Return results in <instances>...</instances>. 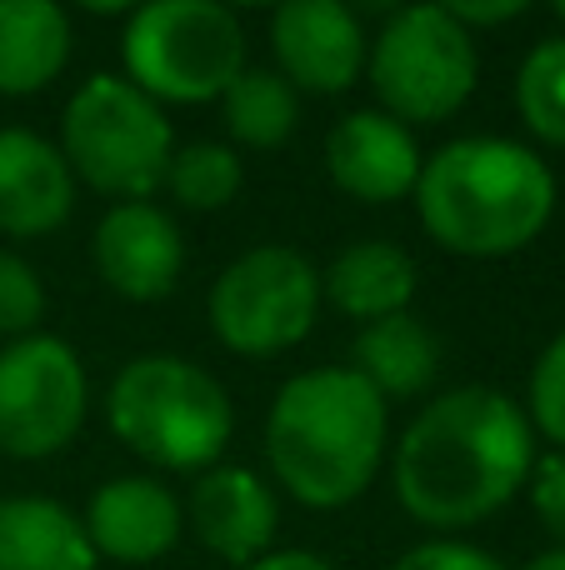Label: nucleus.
<instances>
[{
	"label": "nucleus",
	"instance_id": "39448f33",
	"mask_svg": "<svg viewBox=\"0 0 565 570\" xmlns=\"http://www.w3.org/2000/svg\"><path fill=\"white\" fill-rule=\"evenodd\" d=\"M66 166L90 190L116 196L120 206L146 200L166 186L170 126L150 96L120 76H90L66 106Z\"/></svg>",
	"mask_w": 565,
	"mask_h": 570
},
{
	"label": "nucleus",
	"instance_id": "7ed1b4c3",
	"mask_svg": "<svg viewBox=\"0 0 565 570\" xmlns=\"http://www.w3.org/2000/svg\"><path fill=\"white\" fill-rule=\"evenodd\" d=\"M386 451V401L356 371H306L280 385L266 421L270 471L300 505L336 511L370 485Z\"/></svg>",
	"mask_w": 565,
	"mask_h": 570
},
{
	"label": "nucleus",
	"instance_id": "f3484780",
	"mask_svg": "<svg viewBox=\"0 0 565 570\" xmlns=\"http://www.w3.org/2000/svg\"><path fill=\"white\" fill-rule=\"evenodd\" d=\"M0 570H96L86 525L56 501H0Z\"/></svg>",
	"mask_w": 565,
	"mask_h": 570
},
{
	"label": "nucleus",
	"instance_id": "6ab92c4d",
	"mask_svg": "<svg viewBox=\"0 0 565 570\" xmlns=\"http://www.w3.org/2000/svg\"><path fill=\"white\" fill-rule=\"evenodd\" d=\"M326 295L336 301V311L356 315V321H386V315L406 311L416 295V266L390 240H360V246L340 250L336 266L326 271Z\"/></svg>",
	"mask_w": 565,
	"mask_h": 570
},
{
	"label": "nucleus",
	"instance_id": "20e7f679",
	"mask_svg": "<svg viewBox=\"0 0 565 570\" xmlns=\"http://www.w3.org/2000/svg\"><path fill=\"white\" fill-rule=\"evenodd\" d=\"M110 431L166 471H200L230 441V401L216 375L176 355H140L110 385Z\"/></svg>",
	"mask_w": 565,
	"mask_h": 570
},
{
	"label": "nucleus",
	"instance_id": "bb28decb",
	"mask_svg": "<svg viewBox=\"0 0 565 570\" xmlns=\"http://www.w3.org/2000/svg\"><path fill=\"white\" fill-rule=\"evenodd\" d=\"M521 10H526L521 0H500V6H446V16L466 30V26H496V20H511Z\"/></svg>",
	"mask_w": 565,
	"mask_h": 570
},
{
	"label": "nucleus",
	"instance_id": "aec40b11",
	"mask_svg": "<svg viewBox=\"0 0 565 570\" xmlns=\"http://www.w3.org/2000/svg\"><path fill=\"white\" fill-rule=\"evenodd\" d=\"M300 106H296V90H290L286 76L276 70H240L226 90V126L240 146H256L270 150L296 130Z\"/></svg>",
	"mask_w": 565,
	"mask_h": 570
},
{
	"label": "nucleus",
	"instance_id": "c756f323",
	"mask_svg": "<svg viewBox=\"0 0 565 570\" xmlns=\"http://www.w3.org/2000/svg\"><path fill=\"white\" fill-rule=\"evenodd\" d=\"M556 16H561V26H565V0H561V6H556Z\"/></svg>",
	"mask_w": 565,
	"mask_h": 570
},
{
	"label": "nucleus",
	"instance_id": "dca6fc26",
	"mask_svg": "<svg viewBox=\"0 0 565 570\" xmlns=\"http://www.w3.org/2000/svg\"><path fill=\"white\" fill-rule=\"evenodd\" d=\"M70 20L50 0H0V96H36L66 70Z\"/></svg>",
	"mask_w": 565,
	"mask_h": 570
},
{
	"label": "nucleus",
	"instance_id": "0eeeda50",
	"mask_svg": "<svg viewBox=\"0 0 565 570\" xmlns=\"http://www.w3.org/2000/svg\"><path fill=\"white\" fill-rule=\"evenodd\" d=\"M370 86L400 126L446 120L476 90V40L446 16V6H410L376 36Z\"/></svg>",
	"mask_w": 565,
	"mask_h": 570
},
{
	"label": "nucleus",
	"instance_id": "393cba45",
	"mask_svg": "<svg viewBox=\"0 0 565 570\" xmlns=\"http://www.w3.org/2000/svg\"><path fill=\"white\" fill-rule=\"evenodd\" d=\"M390 570H500V561H490L476 546H456V541H430L406 551Z\"/></svg>",
	"mask_w": 565,
	"mask_h": 570
},
{
	"label": "nucleus",
	"instance_id": "a211bd4d",
	"mask_svg": "<svg viewBox=\"0 0 565 570\" xmlns=\"http://www.w3.org/2000/svg\"><path fill=\"white\" fill-rule=\"evenodd\" d=\"M350 371L370 385V391L386 401V395H420L436 381V335L416 321V315H386V321H370L366 331L350 345Z\"/></svg>",
	"mask_w": 565,
	"mask_h": 570
},
{
	"label": "nucleus",
	"instance_id": "412c9836",
	"mask_svg": "<svg viewBox=\"0 0 565 570\" xmlns=\"http://www.w3.org/2000/svg\"><path fill=\"white\" fill-rule=\"evenodd\" d=\"M166 186L186 210H220L240 190V160L236 150L200 140V146H186L180 156H170Z\"/></svg>",
	"mask_w": 565,
	"mask_h": 570
},
{
	"label": "nucleus",
	"instance_id": "b1692460",
	"mask_svg": "<svg viewBox=\"0 0 565 570\" xmlns=\"http://www.w3.org/2000/svg\"><path fill=\"white\" fill-rule=\"evenodd\" d=\"M531 415L551 441L565 445V335L546 345V355L531 371Z\"/></svg>",
	"mask_w": 565,
	"mask_h": 570
},
{
	"label": "nucleus",
	"instance_id": "a878e982",
	"mask_svg": "<svg viewBox=\"0 0 565 570\" xmlns=\"http://www.w3.org/2000/svg\"><path fill=\"white\" fill-rule=\"evenodd\" d=\"M536 511L541 521H546L551 535H561L565 541V455H546L536 471Z\"/></svg>",
	"mask_w": 565,
	"mask_h": 570
},
{
	"label": "nucleus",
	"instance_id": "c85d7f7f",
	"mask_svg": "<svg viewBox=\"0 0 565 570\" xmlns=\"http://www.w3.org/2000/svg\"><path fill=\"white\" fill-rule=\"evenodd\" d=\"M526 570H565V551H546V556H536Z\"/></svg>",
	"mask_w": 565,
	"mask_h": 570
},
{
	"label": "nucleus",
	"instance_id": "1a4fd4ad",
	"mask_svg": "<svg viewBox=\"0 0 565 570\" xmlns=\"http://www.w3.org/2000/svg\"><path fill=\"white\" fill-rule=\"evenodd\" d=\"M86 421V365L56 335H26L0 351V451L40 461L76 441Z\"/></svg>",
	"mask_w": 565,
	"mask_h": 570
},
{
	"label": "nucleus",
	"instance_id": "f03ea898",
	"mask_svg": "<svg viewBox=\"0 0 565 570\" xmlns=\"http://www.w3.org/2000/svg\"><path fill=\"white\" fill-rule=\"evenodd\" d=\"M420 226L456 256H511L546 230L556 176L536 150L496 136H470L420 160Z\"/></svg>",
	"mask_w": 565,
	"mask_h": 570
},
{
	"label": "nucleus",
	"instance_id": "f8f14e48",
	"mask_svg": "<svg viewBox=\"0 0 565 570\" xmlns=\"http://www.w3.org/2000/svg\"><path fill=\"white\" fill-rule=\"evenodd\" d=\"M326 166L346 196L386 206L416 190L420 180V150L416 136L386 110H356L346 116L326 140Z\"/></svg>",
	"mask_w": 565,
	"mask_h": 570
},
{
	"label": "nucleus",
	"instance_id": "4468645a",
	"mask_svg": "<svg viewBox=\"0 0 565 570\" xmlns=\"http://www.w3.org/2000/svg\"><path fill=\"white\" fill-rule=\"evenodd\" d=\"M180 535V505L160 481L146 475H126L96 491L86 511V541L96 556L126 566H146L166 556Z\"/></svg>",
	"mask_w": 565,
	"mask_h": 570
},
{
	"label": "nucleus",
	"instance_id": "6e6552de",
	"mask_svg": "<svg viewBox=\"0 0 565 570\" xmlns=\"http://www.w3.org/2000/svg\"><path fill=\"white\" fill-rule=\"evenodd\" d=\"M320 276L286 246L246 250L210 291V325L240 355H276L316 325Z\"/></svg>",
	"mask_w": 565,
	"mask_h": 570
},
{
	"label": "nucleus",
	"instance_id": "423d86ee",
	"mask_svg": "<svg viewBox=\"0 0 565 570\" xmlns=\"http://www.w3.org/2000/svg\"><path fill=\"white\" fill-rule=\"evenodd\" d=\"M120 56L140 96L196 106L226 96L246 70V36L216 0H156L130 16Z\"/></svg>",
	"mask_w": 565,
	"mask_h": 570
},
{
	"label": "nucleus",
	"instance_id": "5701e85b",
	"mask_svg": "<svg viewBox=\"0 0 565 570\" xmlns=\"http://www.w3.org/2000/svg\"><path fill=\"white\" fill-rule=\"evenodd\" d=\"M40 315H46V291H40L36 271L20 256L0 250V335H20L26 341Z\"/></svg>",
	"mask_w": 565,
	"mask_h": 570
},
{
	"label": "nucleus",
	"instance_id": "ddd939ff",
	"mask_svg": "<svg viewBox=\"0 0 565 570\" xmlns=\"http://www.w3.org/2000/svg\"><path fill=\"white\" fill-rule=\"evenodd\" d=\"M190 521L206 551H216L230 566H256L276 541V495L266 481L240 465L206 471L190 491Z\"/></svg>",
	"mask_w": 565,
	"mask_h": 570
},
{
	"label": "nucleus",
	"instance_id": "9d476101",
	"mask_svg": "<svg viewBox=\"0 0 565 570\" xmlns=\"http://www.w3.org/2000/svg\"><path fill=\"white\" fill-rule=\"evenodd\" d=\"M270 46L290 86L300 90H350L366 66L360 20L340 0H290L270 16Z\"/></svg>",
	"mask_w": 565,
	"mask_h": 570
},
{
	"label": "nucleus",
	"instance_id": "2eb2a0df",
	"mask_svg": "<svg viewBox=\"0 0 565 570\" xmlns=\"http://www.w3.org/2000/svg\"><path fill=\"white\" fill-rule=\"evenodd\" d=\"M76 176L50 140L0 130V236H46L70 216Z\"/></svg>",
	"mask_w": 565,
	"mask_h": 570
},
{
	"label": "nucleus",
	"instance_id": "cd10ccee",
	"mask_svg": "<svg viewBox=\"0 0 565 570\" xmlns=\"http://www.w3.org/2000/svg\"><path fill=\"white\" fill-rule=\"evenodd\" d=\"M246 570H330V566L310 551H276V556H260V561Z\"/></svg>",
	"mask_w": 565,
	"mask_h": 570
},
{
	"label": "nucleus",
	"instance_id": "9b49d317",
	"mask_svg": "<svg viewBox=\"0 0 565 570\" xmlns=\"http://www.w3.org/2000/svg\"><path fill=\"white\" fill-rule=\"evenodd\" d=\"M180 230L166 210H156L150 200H130L116 206L96 226V266L100 281L126 301H160L176 291L180 281Z\"/></svg>",
	"mask_w": 565,
	"mask_h": 570
},
{
	"label": "nucleus",
	"instance_id": "f257e3e1",
	"mask_svg": "<svg viewBox=\"0 0 565 570\" xmlns=\"http://www.w3.org/2000/svg\"><path fill=\"white\" fill-rule=\"evenodd\" d=\"M536 465L531 425L490 385L430 401L396 451V495L430 531H466L521 491Z\"/></svg>",
	"mask_w": 565,
	"mask_h": 570
},
{
	"label": "nucleus",
	"instance_id": "4be33fe9",
	"mask_svg": "<svg viewBox=\"0 0 565 570\" xmlns=\"http://www.w3.org/2000/svg\"><path fill=\"white\" fill-rule=\"evenodd\" d=\"M516 106L526 126L551 146H565V40H546L516 76Z\"/></svg>",
	"mask_w": 565,
	"mask_h": 570
}]
</instances>
